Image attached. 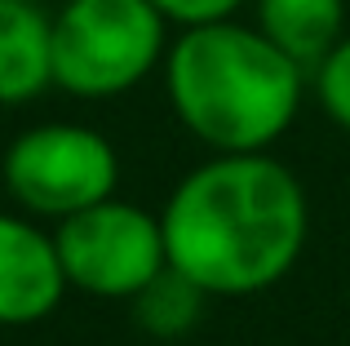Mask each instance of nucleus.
<instances>
[{
  "label": "nucleus",
  "instance_id": "f257e3e1",
  "mask_svg": "<svg viewBox=\"0 0 350 346\" xmlns=\"http://www.w3.org/2000/svg\"><path fill=\"white\" fill-rule=\"evenodd\" d=\"M169 267L208 297L266 293L297 267L310 204L297 173L271 151H213L160 209Z\"/></svg>",
  "mask_w": 350,
  "mask_h": 346
},
{
  "label": "nucleus",
  "instance_id": "f03ea898",
  "mask_svg": "<svg viewBox=\"0 0 350 346\" xmlns=\"http://www.w3.org/2000/svg\"><path fill=\"white\" fill-rule=\"evenodd\" d=\"M160 71L178 124L208 151H271L293 129L310 80L257 23L239 18L178 27Z\"/></svg>",
  "mask_w": 350,
  "mask_h": 346
},
{
  "label": "nucleus",
  "instance_id": "7ed1b4c3",
  "mask_svg": "<svg viewBox=\"0 0 350 346\" xmlns=\"http://www.w3.org/2000/svg\"><path fill=\"white\" fill-rule=\"evenodd\" d=\"M169 27L155 0H67L53 14V85L85 103L129 94L164 67Z\"/></svg>",
  "mask_w": 350,
  "mask_h": 346
},
{
  "label": "nucleus",
  "instance_id": "20e7f679",
  "mask_svg": "<svg viewBox=\"0 0 350 346\" xmlns=\"http://www.w3.org/2000/svg\"><path fill=\"white\" fill-rule=\"evenodd\" d=\"M0 182L23 213L62 222L98 200L116 196L120 156L107 133L71 120H49L23 129L5 147Z\"/></svg>",
  "mask_w": 350,
  "mask_h": 346
},
{
  "label": "nucleus",
  "instance_id": "39448f33",
  "mask_svg": "<svg viewBox=\"0 0 350 346\" xmlns=\"http://www.w3.org/2000/svg\"><path fill=\"white\" fill-rule=\"evenodd\" d=\"M62 276L76 293L129 302L137 297L164 267H169V244H164L160 213L133 204V200L107 196L80 213L53 222Z\"/></svg>",
  "mask_w": 350,
  "mask_h": 346
},
{
  "label": "nucleus",
  "instance_id": "423d86ee",
  "mask_svg": "<svg viewBox=\"0 0 350 346\" xmlns=\"http://www.w3.org/2000/svg\"><path fill=\"white\" fill-rule=\"evenodd\" d=\"M67 289L53 231H40L23 213H0V329L49 320Z\"/></svg>",
  "mask_w": 350,
  "mask_h": 346
},
{
  "label": "nucleus",
  "instance_id": "0eeeda50",
  "mask_svg": "<svg viewBox=\"0 0 350 346\" xmlns=\"http://www.w3.org/2000/svg\"><path fill=\"white\" fill-rule=\"evenodd\" d=\"M53 89V14L36 0H0V107Z\"/></svg>",
  "mask_w": 350,
  "mask_h": 346
},
{
  "label": "nucleus",
  "instance_id": "6e6552de",
  "mask_svg": "<svg viewBox=\"0 0 350 346\" xmlns=\"http://www.w3.org/2000/svg\"><path fill=\"white\" fill-rule=\"evenodd\" d=\"M253 23L293 62L315 71L346 36V0H253Z\"/></svg>",
  "mask_w": 350,
  "mask_h": 346
},
{
  "label": "nucleus",
  "instance_id": "1a4fd4ad",
  "mask_svg": "<svg viewBox=\"0 0 350 346\" xmlns=\"http://www.w3.org/2000/svg\"><path fill=\"white\" fill-rule=\"evenodd\" d=\"M204 302H208V293L191 276H182L178 267H164L142 293L129 297L137 329H142L146 338H155V342L187 338V333L200 324V315H204Z\"/></svg>",
  "mask_w": 350,
  "mask_h": 346
},
{
  "label": "nucleus",
  "instance_id": "9d476101",
  "mask_svg": "<svg viewBox=\"0 0 350 346\" xmlns=\"http://www.w3.org/2000/svg\"><path fill=\"white\" fill-rule=\"evenodd\" d=\"M310 85H315V94H319L324 116L337 129L350 133V31L328 49V58L310 71Z\"/></svg>",
  "mask_w": 350,
  "mask_h": 346
},
{
  "label": "nucleus",
  "instance_id": "9b49d317",
  "mask_svg": "<svg viewBox=\"0 0 350 346\" xmlns=\"http://www.w3.org/2000/svg\"><path fill=\"white\" fill-rule=\"evenodd\" d=\"M155 5L173 27H200L217 23V18H235L248 0H155Z\"/></svg>",
  "mask_w": 350,
  "mask_h": 346
}]
</instances>
